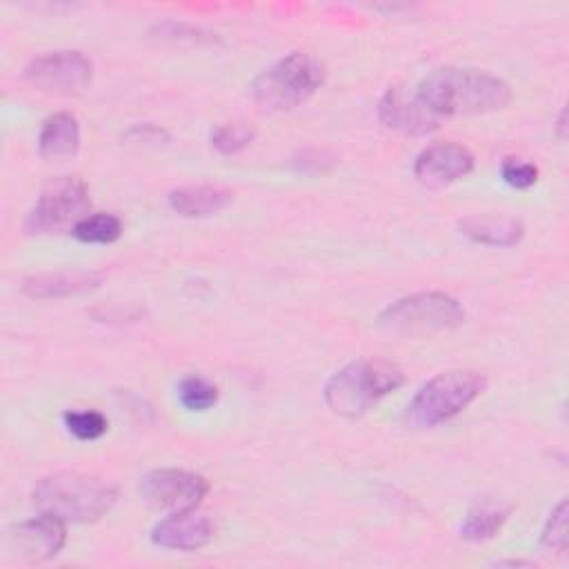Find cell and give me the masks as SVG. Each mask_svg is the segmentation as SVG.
Wrapping results in <instances>:
<instances>
[{
    "label": "cell",
    "instance_id": "cell-1",
    "mask_svg": "<svg viewBox=\"0 0 569 569\" xmlns=\"http://www.w3.org/2000/svg\"><path fill=\"white\" fill-rule=\"evenodd\" d=\"M416 93L438 118L489 113L507 107L511 100V87L505 80L460 67L433 69L422 78Z\"/></svg>",
    "mask_w": 569,
    "mask_h": 569
},
{
    "label": "cell",
    "instance_id": "cell-2",
    "mask_svg": "<svg viewBox=\"0 0 569 569\" xmlns=\"http://www.w3.org/2000/svg\"><path fill=\"white\" fill-rule=\"evenodd\" d=\"M116 498L111 482L78 471L44 476L33 487V505L62 522H93L113 507Z\"/></svg>",
    "mask_w": 569,
    "mask_h": 569
},
{
    "label": "cell",
    "instance_id": "cell-3",
    "mask_svg": "<svg viewBox=\"0 0 569 569\" xmlns=\"http://www.w3.org/2000/svg\"><path fill=\"white\" fill-rule=\"evenodd\" d=\"M405 382L398 365L387 360H356L336 371L325 385L327 407L345 418H358Z\"/></svg>",
    "mask_w": 569,
    "mask_h": 569
},
{
    "label": "cell",
    "instance_id": "cell-4",
    "mask_svg": "<svg viewBox=\"0 0 569 569\" xmlns=\"http://www.w3.org/2000/svg\"><path fill=\"white\" fill-rule=\"evenodd\" d=\"M322 82L325 64L309 53L293 51L253 78L251 98L262 111H289L309 100Z\"/></svg>",
    "mask_w": 569,
    "mask_h": 569
},
{
    "label": "cell",
    "instance_id": "cell-5",
    "mask_svg": "<svg viewBox=\"0 0 569 569\" xmlns=\"http://www.w3.org/2000/svg\"><path fill=\"white\" fill-rule=\"evenodd\" d=\"M487 389V378L473 369H453L427 380L407 405L405 420L413 429H429L451 420Z\"/></svg>",
    "mask_w": 569,
    "mask_h": 569
},
{
    "label": "cell",
    "instance_id": "cell-6",
    "mask_svg": "<svg viewBox=\"0 0 569 569\" xmlns=\"http://www.w3.org/2000/svg\"><path fill=\"white\" fill-rule=\"evenodd\" d=\"M465 320V309L442 291H418L391 302L378 316V325L389 333L425 336L456 329Z\"/></svg>",
    "mask_w": 569,
    "mask_h": 569
},
{
    "label": "cell",
    "instance_id": "cell-7",
    "mask_svg": "<svg viewBox=\"0 0 569 569\" xmlns=\"http://www.w3.org/2000/svg\"><path fill=\"white\" fill-rule=\"evenodd\" d=\"M89 207L87 184L76 176H60L40 191L24 229L29 233L73 231V227L89 216Z\"/></svg>",
    "mask_w": 569,
    "mask_h": 569
},
{
    "label": "cell",
    "instance_id": "cell-8",
    "mask_svg": "<svg viewBox=\"0 0 569 569\" xmlns=\"http://www.w3.org/2000/svg\"><path fill=\"white\" fill-rule=\"evenodd\" d=\"M209 491L204 476L184 469H153L140 478V496L153 509H196Z\"/></svg>",
    "mask_w": 569,
    "mask_h": 569
},
{
    "label": "cell",
    "instance_id": "cell-9",
    "mask_svg": "<svg viewBox=\"0 0 569 569\" xmlns=\"http://www.w3.org/2000/svg\"><path fill=\"white\" fill-rule=\"evenodd\" d=\"M24 76L31 84L51 93H76L91 82L93 64L80 51H49L33 58Z\"/></svg>",
    "mask_w": 569,
    "mask_h": 569
},
{
    "label": "cell",
    "instance_id": "cell-10",
    "mask_svg": "<svg viewBox=\"0 0 569 569\" xmlns=\"http://www.w3.org/2000/svg\"><path fill=\"white\" fill-rule=\"evenodd\" d=\"M64 525L60 518L40 511V516L18 522L4 533V549L24 560H49L67 540Z\"/></svg>",
    "mask_w": 569,
    "mask_h": 569
},
{
    "label": "cell",
    "instance_id": "cell-11",
    "mask_svg": "<svg viewBox=\"0 0 569 569\" xmlns=\"http://www.w3.org/2000/svg\"><path fill=\"white\" fill-rule=\"evenodd\" d=\"M378 118L385 127L407 133V136H427L438 129L440 118L433 116L416 91L405 87H389L378 102Z\"/></svg>",
    "mask_w": 569,
    "mask_h": 569
},
{
    "label": "cell",
    "instance_id": "cell-12",
    "mask_svg": "<svg viewBox=\"0 0 569 569\" xmlns=\"http://www.w3.org/2000/svg\"><path fill=\"white\" fill-rule=\"evenodd\" d=\"M473 171V156L456 142H438L418 153L413 162L416 178L427 187H447Z\"/></svg>",
    "mask_w": 569,
    "mask_h": 569
},
{
    "label": "cell",
    "instance_id": "cell-13",
    "mask_svg": "<svg viewBox=\"0 0 569 569\" xmlns=\"http://www.w3.org/2000/svg\"><path fill=\"white\" fill-rule=\"evenodd\" d=\"M213 522L196 511H173L151 529V542L173 551H198L213 540Z\"/></svg>",
    "mask_w": 569,
    "mask_h": 569
},
{
    "label": "cell",
    "instance_id": "cell-14",
    "mask_svg": "<svg viewBox=\"0 0 569 569\" xmlns=\"http://www.w3.org/2000/svg\"><path fill=\"white\" fill-rule=\"evenodd\" d=\"M233 193L218 184H193L180 187L169 193L171 209L182 218H209L227 209Z\"/></svg>",
    "mask_w": 569,
    "mask_h": 569
},
{
    "label": "cell",
    "instance_id": "cell-15",
    "mask_svg": "<svg viewBox=\"0 0 569 569\" xmlns=\"http://www.w3.org/2000/svg\"><path fill=\"white\" fill-rule=\"evenodd\" d=\"M40 156L47 160L73 158L80 149V127L71 113H53L42 122L38 136Z\"/></svg>",
    "mask_w": 569,
    "mask_h": 569
},
{
    "label": "cell",
    "instance_id": "cell-16",
    "mask_svg": "<svg viewBox=\"0 0 569 569\" xmlns=\"http://www.w3.org/2000/svg\"><path fill=\"white\" fill-rule=\"evenodd\" d=\"M460 231L480 244L511 247L522 238L525 227L520 220L507 216H471L460 220Z\"/></svg>",
    "mask_w": 569,
    "mask_h": 569
},
{
    "label": "cell",
    "instance_id": "cell-17",
    "mask_svg": "<svg viewBox=\"0 0 569 569\" xmlns=\"http://www.w3.org/2000/svg\"><path fill=\"white\" fill-rule=\"evenodd\" d=\"M507 518H509V507H505L502 502H496L491 498L476 500L460 525V536L469 542L489 540L502 529Z\"/></svg>",
    "mask_w": 569,
    "mask_h": 569
},
{
    "label": "cell",
    "instance_id": "cell-18",
    "mask_svg": "<svg viewBox=\"0 0 569 569\" xmlns=\"http://www.w3.org/2000/svg\"><path fill=\"white\" fill-rule=\"evenodd\" d=\"M100 284L98 273L87 271H64V273H44L24 280V291L33 298H60L69 293H80Z\"/></svg>",
    "mask_w": 569,
    "mask_h": 569
},
{
    "label": "cell",
    "instance_id": "cell-19",
    "mask_svg": "<svg viewBox=\"0 0 569 569\" xmlns=\"http://www.w3.org/2000/svg\"><path fill=\"white\" fill-rule=\"evenodd\" d=\"M120 233H122V222L113 213H91L82 218L71 231L76 240L87 244H109V242H116Z\"/></svg>",
    "mask_w": 569,
    "mask_h": 569
},
{
    "label": "cell",
    "instance_id": "cell-20",
    "mask_svg": "<svg viewBox=\"0 0 569 569\" xmlns=\"http://www.w3.org/2000/svg\"><path fill=\"white\" fill-rule=\"evenodd\" d=\"M178 400L189 411H207L218 402V387L200 376H187L178 385Z\"/></svg>",
    "mask_w": 569,
    "mask_h": 569
},
{
    "label": "cell",
    "instance_id": "cell-21",
    "mask_svg": "<svg viewBox=\"0 0 569 569\" xmlns=\"http://www.w3.org/2000/svg\"><path fill=\"white\" fill-rule=\"evenodd\" d=\"M256 138V131L244 122L220 124L211 131V147L222 156H233L244 151Z\"/></svg>",
    "mask_w": 569,
    "mask_h": 569
},
{
    "label": "cell",
    "instance_id": "cell-22",
    "mask_svg": "<svg viewBox=\"0 0 569 569\" xmlns=\"http://www.w3.org/2000/svg\"><path fill=\"white\" fill-rule=\"evenodd\" d=\"M62 420H64L67 431L71 436H76L78 440H98L107 431V427H109L107 418L100 411H96V409L67 411L62 416Z\"/></svg>",
    "mask_w": 569,
    "mask_h": 569
},
{
    "label": "cell",
    "instance_id": "cell-23",
    "mask_svg": "<svg viewBox=\"0 0 569 569\" xmlns=\"http://www.w3.org/2000/svg\"><path fill=\"white\" fill-rule=\"evenodd\" d=\"M540 542L542 547L551 549V551H567V542H569V536H567V500H560L558 507L551 511L542 533H540Z\"/></svg>",
    "mask_w": 569,
    "mask_h": 569
},
{
    "label": "cell",
    "instance_id": "cell-24",
    "mask_svg": "<svg viewBox=\"0 0 569 569\" xmlns=\"http://www.w3.org/2000/svg\"><path fill=\"white\" fill-rule=\"evenodd\" d=\"M500 176L513 189H529L538 180V167L520 158H505L500 164Z\"/></svg>",
    "mask_w": 569,
    "mask_h": 569
},
{
    "label": "cell",
    "instance_id": "cell-25",
    "mask_svg": "<svg viewBox=\"0 0 569 569\" xmlns=\"http://www.w3.org/2000/svg\"><path fill=\"white\" fill-rule=\"evenodd\" d=\"M333 158L327 156L325 151H318V149H307L302 151L300 160H296V167L300 171H311V173H325L333 167Z\"/></svg>",
    "mask_w": 569,
    "mask_h": 569
},
{
    "label": "cell",
    "instance_id": "cell-26",
    "mask_svg": "<svg viewBox=\"0 0 569 569\" xmlns=\"http://www.w3.org/2000/svg\"><path fill=\"white\" fill-rule=\"evenodd\" d=\"M138 136V140H144V142H160V140H167V133L156 127V124H138L129 131V138Z\"/></svg>",
    "mask_w": 569,
    "mask_h": 569
},
{
    "label": "cell",
    "instance_id": "cell-27",
    "mask_svg": "<svg viewBox=\"0 0 569 569\" xmlns=\"http://www.w3.org/2000/svg\"><path fill=\"white\" fill-rule=\"evenodd\" d=\"M556 131H558V138H560V140H565V138H567V109H562V111H560V116H558V124H556Z\"/></svg>",
    "mask_w": 569,
    "mask_h": 569
},
{
    "label": "cell",
    "instance_id": "cell-28",
    "mask_svg": "<svg viewBox=\"0 0 569 569\" xmlns=\"http://www.w3.org/2000/svg\"><path fill=\"white\" fill-rule=\"evenodd\" d=\"M500 567H520V565H525V567H529V562H522V560H505V562H498Z\"/></svg>",
    "mask_w": 569,
    "mask_h": 569
}]
</instances>
